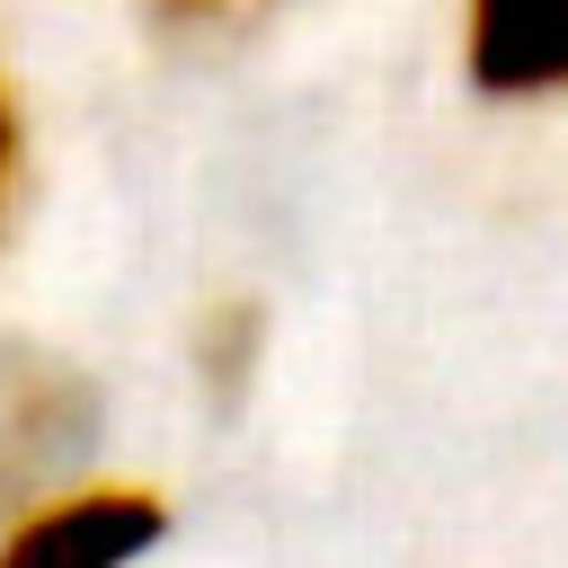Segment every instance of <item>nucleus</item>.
Listing matches in <instances>:
<instances>
[{
    "label": "nucleus",
    "mask_w": 568,
    "mask_h": 568,
    "mask_svg": "<svg viewBox=\"0 0 568 568\" xmlns=\"http://www.w3.org/2000/svg\"><path fill=\"white\" fill-rule=\"evenodd\" d=\"M169 532V506L133 479H62L0 524V568H133Z\"/></svg>",
    "instance_id": "nucleus-1"
},
{
    "label": "nucleus",
    "mask_w": 568,
    "mask_h": 568,
    "mask_svg": "<svg viewBox=\"0 0 568 568\" xmlns=\"http://www.w3.org/2000/svg\"><path fill=\"white\" fill-rule=\"evenodd\" d=\"M462 62L488 98H559L568 0H462Z\"/></svg>",
    "instance_id": "nucleus-2"
},
{
    "label": "nucleus",
    "mask_w": 568,
    "mask_h": 568,
    "mask_svg": "<svg viewBox=\"0 0 568 568\" xmlns=\"http://www.w3.org/2000/svg\"><path fill=\"white\" fill-rule=\"evenodd\" d=\"M71 426H80V382H62V373L9 382V390H0V479L18 488V479H36L44 462H62Z\"/></svg>",
    "instance_id": "nucleus-3"
},
{
    "label": "nucleus",
    "mask_w": 568,
    "mask_h": 568,
    "mask_svg": "<svg viewBox=\"0 0 568 568\" xmlns=\"http://www.w3.org/2000/svg\"><path fill=\"white\" fill-rule=\"evenodd\" d=\"M18 98H9V80H0V231H9V204H18Z\"/></svg>",
    "instance_id": "nucleus-4"
},
{
    "label": "nucleus",
    "mask_w": 568,
    "mask_h": 568,
    "mask_svg": "<svg viewBox=\"0 0 568 568\" xmlns=\"http://www.w3.org/2000/svg\"><path fill=\"white\" fill-rule=\"evenodd\" d=\"M151 9H160V18H169V27H195V18H222V9H231V0H151Z\"/></svg>",
    "instance_id": "nucleus-5"
}]
</instances>
